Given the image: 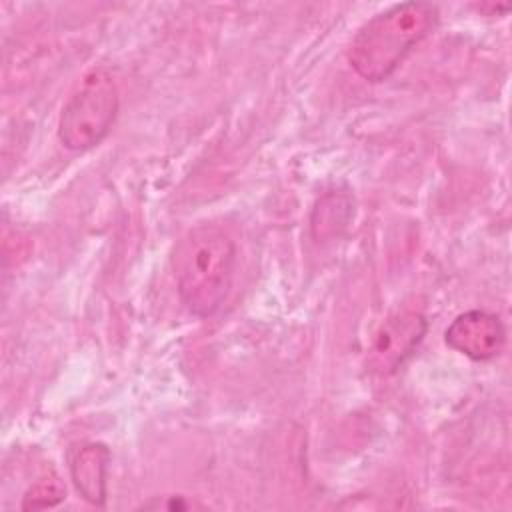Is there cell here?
<instances>
[{"label":"cell","mask_w":512,"mask_h":512,"mask_svg":"<svg viewBox=\"0 0 512 512\" xmlns=\"http://www.w3.org/2000/svg\"><path fill=\"white\" fill-rule=\"evenodd\" d=\"M352 216V200L346 194L330 192L322 196L312 214V232L316 238L334 236L348 226Z\"/></svg>","instance_id":"52a82bcc"},{"label":"cell","mask_w":512,"mask_h":512,"mask_svg":"<svg viewBox=\"0 0 512 512\" xmlns=\"http://www.w3.org/2000/svg\"><path fill=\"white\" fill-rule=\"evenodd\" d=\"M66 498V488L62 480L56 474L44 476L38 482H34L24 498H22V510H42V508H52L60 504Z\"/></svg>","instance_id":"ba28073f"},{"label":"cell","mask_w":512,"mask_h":512,"mask_svg":"<svg viewBox=\"0 0 512 512\" xmlns=\"http://www.w3.org/2000/svg\"><path fill=\"white\" fill-rule=\"evenodd\" d=\"M436 24L438 8L434 4H396L370 18L356 32L348 48V62L360 78L382 82Z\"/></svg>","instance_id":"7a4b0ae2"},{"label":"cell","mask_w":512,"mask_h":512,"mask_svg":"<svg viewBox=\"0 0 512 512\" xmlns=\"http://www.w3.org/2000/svg\"><path fill=\"white\" fill-rule=\"evenodd\" d=\"M118 86L106 68L90 70L78 90L64 104L58 120V138L64 148L84 152L98 146L118 114Z\"/></svg>","instance_id":"3957f363"},{"label":"cell","mask_w":512,"mask_h":512,"mask_svg":"<svg viewBox=\"0 0 512 512\" xmlns=\"http://www.w3.org/2000/svg\"><path fill=\"white\" fill-rule=\"evenodd\" d=\"M444 342L462 356L484 362L502 352L506 344V328L494 312L468 310L448 324Z\"/></svg>","instance_id":"5b68a950"},{"label":"cell","mask_w":512,"mask_h":512,"mask_svg":"<svg viewBox=\"0 0 512 512\" xmlns=\"http://www.w3.org/2000/svg\"><path fill=\"white\" fill-rule=\"evenodd\" d=\"M426 328L428 322L424 314L416 310L392 314L388 320L382 322L372 338L366 358L368 370L378 376L394 374L418 348L426 334Z\"/></svg>","instance_id":"277c9868"},{"label":"cell","mask_w":512,"mask_h":512,"mask_svg":"<svg viewBox=\"0 0 512 512\" xmlns=\"http://www.w3.org/2000/svg\"><path fill=\"white\" fill-rule=\"evenodd\" d=\"M236 246L228 232L214 224L190 228L172 256L178 296L188 312L208 318L224 304L234 276Z\"/></svg>","instance_id":"6da1fadb"},{"label":"cell","mask_w":512,"mask_h":512,"mask_svg":"<svg viewBox=\"0 0 512 512\" xmlns=\"http://www.w3.org/2000/svg\"><path fill=\"white\" fill-rule=\"evenodd\" d=\"M110 450L102 442H86L70 458V478L80 496L92 506H104L108 496Z\"/></svg>","instance_id":"8992f818"}]
</instances>
